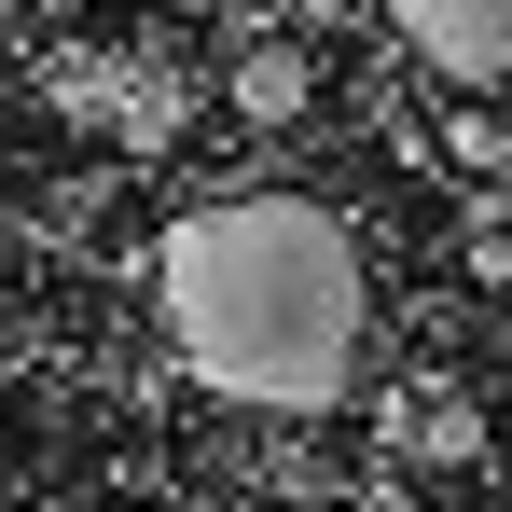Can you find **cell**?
Wrapping results in <instances>:
<instances>
[{"label":"cell","mask_w":512,"mask_h":512,"mask_svg":"<svg viewBox=\"0 0 512 512\" xmlns=\"http://www.w3.org/2000/svg\"><path fill=\"white\" fill-rule=\"evenodd\" d=\"M222 97H236V111H250V125H291V111H305V97H319V70H305V56H291V42H236V56H222Z\"/></svg>","instance_id":"277c9868"},{"label":"cell","mask_w":512,"mask_h":512,"mask_svg":"<svg viewBox=\"0 0 512 512\" xmlns=\"http://www.w3.org/2000/svg\"><path fill=\"white\" fill-rule=\"evenodd\" d=\"M153 319H167L180 374L250 402V416H319L360 388L374 346V277L360 236L305 194H222L153 236Z\"/></svg>","instance_id":"6da1fadb"},{"label":"cell","mask_w":512,"mask_h":512,"mask_svg":"<svg viewBox=\"0 0 512 512\" xmlns=\"http://www.w3.org/2000/svg\"><path fill=\"white\" fill-rule=\"evenodd\" d=\"M0 236H14V222H0Z\"/></svg>","instance_id":"52a82bcc"},{"label":"cell","mask_w":512,"mask_h":512,"mask_svg":"<svg viewBox=\"0 0 512 512\" xmlns=\"http://www.w3.org/2000/svg\"><path fill=\"white\" fill-rule=\"evenodd\" d=\"M180 111H194V84H180L167 56H125V97H111V139H139V153H167Z\"/></svg>","instance_id":"5b68a950"},{"label":"cell","mask_w":512,"mask_h":512,"mask_svg":"<svg viewBox=\"0 0 512 512\" xmlns=\"http://www.w3.org/2000/svg\"><path fill=\"white\" fill-rule=\"evenodd\" d=\"M388 457L471 471V457H485V402H471V388H388Z\"/></svg>","instance_id":"3957f363"},{"label":"cell","mask_w":512,"mask_h":512,"mask_svg":"<svg viewBox=\"0 0 512 512\" xmlns=\"http://www.w3.org/2000/svg\"><path fill=\"white\" fill-rule=\"evenodd\" d=\"M388 28H402V56L429 84H457V97L512 84V0H388Z\"/></svg>","instance_id":"7a4b0ae2"},{"label":"cell","mask_w":512,"mask_h":512,"mask_svg":"<svg viewBox=\"0 0 512 512\" xmlns=\"http://www.w3.org/2000/svg\"><path fill=\"white\" fill-rule=\"evenodd\" d=\"M42 97H56L70 125H111V97H125V56H111V42H70V56H42Z\"/></svg>","instance_id":"8992f818"}]
</instances>
